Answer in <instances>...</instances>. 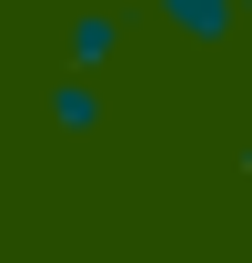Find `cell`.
<instances>
[{
	"instance_id": "cell-1",
	"label": "cell",
	"mask_w": 252,
	"mask_h": 263,
	"mask_svg": "<svg viewBox=\"0 0 252 263\" xmlns=\"http://www.w3.org/2000/svg\"><path fill=\"white\" fill-rule=\"evenodd\" d=\"M161 21H182V31H222V21H242V0H161Z\"/></svg>"
},
{
	"instance_id": "cell-2",
	"label": "cell",
	"mask_w": 252,
	"mask_h": 263,
	"mask_svg": "<svg viewBox=\"0 0 252 263\" xmlns=\"http://www.w3.org/2000/svg\"><path fill=\"white\" fill-rule=\"evenodd\" d=\"M111 41H121L111 21H71V61H91V71H101V61H111Z\"/></svg>"
},
{
	"instance_id": "cell-3",
	"label": "cell",
	"mask_w": 252,
	"mask_h": 263,
	"mask_svg": "<svg viewBox=\"0 0 252 263\" xmlns=\"http://www.w3.org/2000/svg\"><path fill=\"white\" fill-rule=\"evenodd\" d=\"M51 111H61V132H91V122H101V91H81V81H71Z\"/></svg>"
},
{
	"instance_id": "cell-4",
	"label": "cell",
	"mask_w": 252,
	"mask_h": 263,
	"mask_svg": "<svg viewBox=\"0 0 252 263\" xmlns=\"http://www.w3.org/2000/svg\"><path fill=\"white\" fill-rule=\"evenodd\" d=\"M242 21H252V0H242Z\"/></svg>"
}]
</instances>
